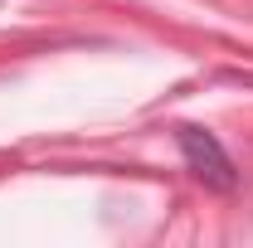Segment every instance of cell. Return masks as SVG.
Listing matches in <instances>:
<instances>
[{
    "label": "cell",
    "instance_id": "obj_1",
    "mask_svg": "<svg viewBox=\"0 0 253 248\" xmlns=\"http://www.w3.org/2000/svg\"><path fill=\"white\" fill-rule=\"evenodd\" d=\"M175 146L185 156L190 175L200 180L205 190H214V195H229V190H239V170H234V156L224 151V141L214 131H205V126H175Z\"/></svg>",
    "mask_w": 253,
    "mask_h": 248
}]
</instances>
